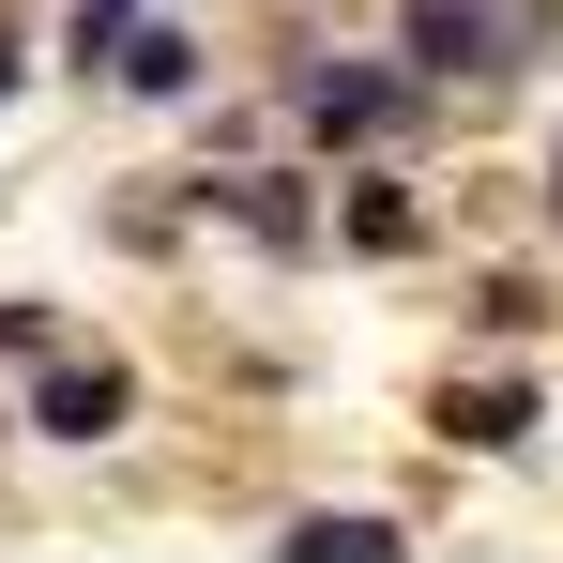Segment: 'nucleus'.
Here are the masks:
<instances>
[{
    "label": "nucleus",
    "instance_id": "f257e3e1",
    "mask_svg": "<svg viewBox=\"0 0 563 563\" xmlns=\"http://www.w3.org/2000/svg\"><path fill=\"white\" fill-rule=\"evenodd\" d=\"M396 62L411 77H503V15L487 0H396Z\"/></svg>",
    "mask_w": 563,
    "mask_h": 563
},
{
    "label": "nucleus",
    "instance_id": "f03ea898",
    "mask_svg": "<svg viewBox=\"0 0 563 563\" xmlns=\"http://www.w3.org/2000/svg\"><path fill=\"white\" fill-rule=\"evenodd\" d=\"M122 411H137V380L107 366V351H92V366H46V380H31V427H46V442H122Z\"/></svg>",
    "mask_w": 563,
    "mask_h": 563
},
{
    "label": "nucleus",
    "instance_id": "7ed1b4c3",
    "mask_svg": "<svg viewBox=\"0 0 563 563\" xmlns=\"http://www.w3.org/2000/svg\"><path fill=\"white\" fill-rule=\"evenodd\" d=\"M289 107H305L320 137H380L411 92H396V77H366V62H305V77H289Z\"/></svg>",
    "mask_w": 563,
    "mask_h": 563
},
{
    "label": "nucleus",
    "instance_id": "20e7f679",
    "mask_svg": "<svg viewBox=\"0 0 563 563\" xmlns=\"http://www.w3.org/2000/svg\"><path fill=\"white\" fill-rule=\"evenodd\" d=\"M107 77L137 107H184L198 92V31H168V15H122V46H107Z\"/></svg>",
    "mask_w": 563,
    "mask_h": 563
},
{
    "label": "nucleus",
    "instance_id": "39448f33",
    "mask_svg": "<svg viewBox=\"0 0 563 563\" xmlns=\"http://www.w3.org/2000/svg\"><path fill=\"white\" fill-rule=\"evenodd\" d=\"M275 549L289 563H396V518H366V503H305Z\"/></svg>",
    "mask_w": 563,
    "mask_h": 563
},
{
    "label": "nucleus",
    "instance_id": "423d86ee",
    "mask_svg": "<svg viewBox=\"0 0 563 563\" xmlns=\"http://www.w3.org/2000/svg\"><path fill=\"white\" fill-rule=\"evenodd\" d=\"M198 198H213V213H244L260 244H305V229H320V213L289 198V168H244V184H198Z\"/></svg>",
    "mask_w": 563,
    "mask_h": 563
},
{
    "label": "nucleus",
    "instance_id": "0eeeda50",
    "mask_svg": "<svg viewBox=\"0 0 563 563\" xmlns=\"http://www.w3.org/2000/svg\"><path fill=\"white\" fill-rule=\"evenodd\" d=\"M457 442H472V457H518V442H533V380H472V396H457Z\"/></svg>",
    "mask_w": 563,
    "mask_h": 563
},
{
    "label": "nucleus",
    "instance_id": "6e6552de",
    "mask_svg": "<svg viewBox=\"0 0 563 563\" xmlns=\"http://www.w3.org/2000/svg\"><path fill=\"white\" fill-rule=\"evenodd\" d=\"M549 229H563V153H549Z\"/></svg>",
    "mask_w": 563,
    "mask_h": 563
},
{
    "label": "nucleus",
    "instance_id": "1a4fd4ad",
    "mask_svg": "<svg viewBox=\"0 0 563 563\" xmlns=\"http://www.w3.org/2000/svg\"><path fill=\"white\" fill-rule=\"evenodd\" d=\"M0 92H15V31H0Z\"/></svg>",
    "mask_w": 563,
    "mask_h": 563
}]
</instances>
